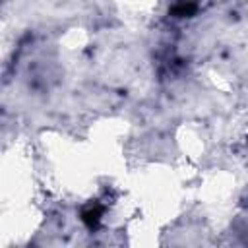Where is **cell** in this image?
Here are the masks:
<instances>
[{"label": "cell", "mask_w": 248, "mask_h": 248, "mask_svg": "<svg viewBox=\"0 0 248 248\" xmlns=\"http://www.w3.org/2000/svg\"><path fill=\"white\" fill-rule=\"evenodd\" d=\"M196 12V4L192 0H186V2H178L174 8H172V14H176V17H186V16H192Z\"/></svg>", "instance_id": "2"}, {"label": "cell", "mask_w": 248, "mask_h": 248, "mask_svg": "<svg viewBox=\"0 0 248 248\" xmlns=\"http://www.w3.org/2000/svg\"><path fill=\"white\" fill-rule=\"evenodd\" d=\"M101 213H103V209L97 207V205L85 209V211H83V221H85V225H87V227H97L99 221H101Z\"/></svg>", "instance_id": "1"}]
</instances>
